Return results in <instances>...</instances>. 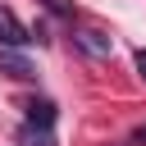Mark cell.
<instances>
[{
  "label": "cell",
  "instance_id": "cell-1",
  "mask_svg": "<svg viewBox=\"0 0 146 146\" xmlns=\"http://www.w3.org/2000/svg\"><path fill=\"white\" fill-rule=\"evenodd\" d=\"M27 41H32V32L18 23V14L0 5V46H5V50H18V46H27Z\"/></svg>",
  "mask_w": 146,
  "mask_h": 146
},
{
  "label": "cell",
  "instance_id": "cell-2",
  "mask_svg": "<svg viewBox=\"0 0 146 146\" xmlns=\"http://www.w3.org/2000/svg\"><path fill=\"white\" fill-rule=\"evenodd\" d=\"M73 41H78V50H87V55H96V59H105V55L114 50V41H110L105 32H96V27H82V32H73Z\"/></svg>",
  "mask_w": 146,
  "mask_h": 146
},
{
  "label": "cell",
  "instance_id": "cell-3",
  "mask_svg": "<svg viewBox=\"0 0 146 146\" xmlns=\"http://www.w3.org/2000/svg\"><path fill=\"white\" fill-rule=\"evenodd\" d=\"M0 73H5V78H14V82H27V78H32V64H27L23 55H14V50H5V46H0Z\"/></svg>",
  "mask_w": 146,
  "mask_h": 146
},
{
  "label": "cell",
  "instance_id": "cell-4",
  "mask_svg": "<svg viewBox=\"0 0 146 146\" xmlns=\"http://www.w3.org/2000/svg\"><path fill=\"white\" fill-rule=\"evenodd\" d=\"M27 123L32 128H50L55 123V100H27Z\"/></svg>",
  "mask_w": 146,
  "mask_h": 146
},
{
  "label": "cell",
  "instance_id": "cell-5",
  "mask_svg": "<svg viewBox=\"0 0 146 146\" xmlns=\"http://www.w3.org/2000/svg\"><path fill=\"white\" fill-rule=\"evenodd\" d=\"M18 141H23V146H55V141H50V128H32V123L18 132Z\"/></svg>",
  "mask_w": 146,
  "mask_h": 146
},
{
  "label": "cell",
  "instance_id": "cell-6",
  "mask_svg": "<svg viewBox=\"0 0 146 146\" xmlns=\"http://www.w3.org/2000/svg\"><path fill=\"white\" fill-rule=\"evenodd\" d=\"M50 14H59V18H73V0H41Z\"/></svg>",
  "mask_w": 146,
  "mask_h": 146
},
{
  "label": "cell",
  "instance_id": "cell-7",
  "mask_svg": "<svg viewBox=\"0 0 146 146\" xmlns=\"http://www.w3.org/2000/svg\"><path fill=\"white\" fill-rule=\"evenodd\" d=\"M137 73L146 78V50H137Z\"/></svg>",
  "mask_w": 146,
  "mask_h": 146
},
{
  "label": "cell",
  "instance_id": "cell-8",
  "mask_svg": "<svg viewBox=\"0 0 146 146\" xmlns=\"http://www.w3.org/2000/svg\"><path fill=\"white\" fill-rule=\"evenodd\" d=\"M132 137H137V141H141V146H146V123H141V128H137V132H132Z\"/></svg>",
  "mask_w": 146,
  "mask_h": 146
}]
</instances>
